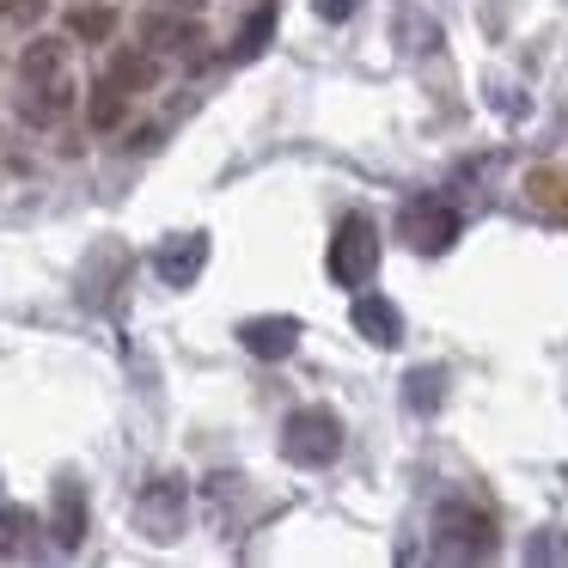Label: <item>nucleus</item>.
I'll use <instances>...</instances> for the list:
<instances>
[{
	"label": "nucleus",
	"instance_id": "nucleus-1",
	"mask_svg": "<svg viewBox=\"0 0 568 568\" xmlns=\"http://www.w3.org/2000/svg\"><path fill=\"white\" fill-rule=\"evenodd\" d=\"M495 519L470 501H440L428 526V556L434 562H495Z\"/></svg>",
	"mask_w": 568,
	"mask_h": 568
},
{
	"label": "nucleus",
	"instance_id": "nucleus-19",
	"mask_svg": "<svg viewBox=\"0 0 568 568\" xmlns=\"http://www.w3.org/2000/svg\"><path fill=\"white\" fill-rule=\"evenodd\" d=\"M43 7H50V0H0V19H7V26H38Z\"/></svg>",
	"mask_w": 568,
	"mask_h": 568
},
{
	"label": "nucleus",
	"instance_id": "nucleus-14",
	"mask_svg": "<svg viewBox=\"0 0 568 568\" xmlns=\"http://www.w3.org/2000/svg\"><path fill=\"white\" fill-rule=\"evenodd\" d=\"M440 385H446L440 367L404 373V409H409V416H434V409H440Z\"/></svg>",
	"mask_w": 568,
	"mask_h": 568
},
{
	"label": "nucleus",
	"instance_id": "nucleus-9",
	"mask_svg": "<svg viewBox=\"0 0 568 568\" xmlns=\"http://www.w3.org/2000/svg\"><path fill=\"white\" fill-rule=\"evenodd\" d=\"M348 318H355V331L367 336L373 348H397V343H404V312H397L385 294H361Z\"/></svg>",
	"mask_w": 568,
	"mask_h": 568
},
{
	"label": "nucleus",
	"instance_id": "nucleus-18",
	"mask_svg": "<svg viewBox=\"0 0 568 568\" xmlns=\"http://www.w3.org/2000/svg\"><path fill=\"white\" fill-rule=\"evenodd\" d=\"M111 26H116L111 7H87V13H74V38H87V43L111 38Z\"/></svg>",
	"mask_w": 568,
	"mask_h": 568
},
{
	"label": "nucleus",
	"instance_id": "nucleus-15",
	"mask_svg": "<svg viewBox=\"0 0 568 568\" xmlns=\"http://www.w3.org/2000/svg\"><path fill=\"white\" fill-rule=\"evenodd\" d=\"M87 116H92V129H99V135H111V129H123V116H129V92H116L111 80H104V87L92 92Z\"/></svg>",
	"mask_w": 568,
	"mask_h": 568
},
{
	"label": "nucleus",
	"instance_id": "nucleus-13",
	"mask_svg": "<svg viewBox=\"0 0 568 568\" xmlns=\"http://www.w3.org/2000/svg\"><path fill=\"white\" fill-rule=\"evenodd\" d=\"M397 50L404 55H440V26H434L428 13H416V7H397Z\"/></svg>",
	"mask_w": 568,
	"mask_h": 568
},
{
	"label": "nucleus",
	"instance_id": "nucleus-2",
	"mask_svg": "<svg viewBox=\"0 0 568 568\" xmlns=\"http://www.w3.org/2000/svg\"><path fill=\"white\" fill-rule=\"evenodd\" d=\"M282 458L300 470H331L343 458V416L324 404H306L282 422Z\"/></svg>",
	"mask_w": 568,
	"mask_h": 568
},
{
	"label": "nucleus",
	"instance_id": "nucleus-4",
	"mask_svg": "<svg viewBox=\"0 0 568 568\" xmlns=\"http://www.w3.org/2000/svg\"><path fill=\"white\" fill-rule=\"evenodd\" d=\"M184 519H190V489H184V477H153L148 489L135 495V526L148 531L153 544H172L178 531H184Z\"/></svg>",
	"mask_w": 568,
	"mask_h": 568
},
{
	"label": "nucleus",
	"instance_id": "nucleus-21",
	"mask_svg": "<svg viewBox=\"0 0 568 568\" xmlns=\"http://www.w3.org/2000/svg\"><path fill=\"white\" fill-rule=\"evenodd\" d=\"M562 556V544H556V531H538V544H531V562H556Z\"/></svg>",
	"mask_w": 568,
	"mask_h": 568
},
{
	"label": "nucleus",
	"instance_id": "nucleus-6",
	"mask_svg": "<svg viewBox=\"0 0 568 568\" xmlns=\"http://www.w3.org/2000/svg\"><path fill=\"white\" fill-rule=\"evenodd\" d=\"M141 50H153V55H190V50H202V19L196 13H165V7H153V13L141 19Z\"/></svg>",
	"mask_w": 568,
	"mask_h": 568
},
{
	"label": "nucleus",
	"instance_id": "nucleus-22",
	"mask_svg": "<svg viewBox=\"0 0 568 568\" xmlns=\"http://www.w3.org/2000/svg\"><path fill=\"white\" fill-rule=\"evenodd\" d=\"M153 7H165V13H202V0H153Z\"/></svg>",
	"mask_w": 568,
	"mask_h": 568
},
{
	"label": "nucleus",
	"instance_id": "nucleus-17",
	"mask_svg": "<svg viewBox=\"0 0 568 568\" xmlns=\"http://www.w3.org/2000/svg\"><path fill=\"white\" fill-rule=\"evenodd\" d=\"M26 531H31V514H19V507H0V556H19Z\"/></svg>",
	"mask_w": 568,
	"mask_h": 568
},
{
	"label": "nucleus",
	"instance_id": "nucleus-20",
	"mask_svg": "<svg viewBox=\"0 0 568 568\" xmlns=\"http://www.w3.org/2000/svg\"><path fill=\"white\" fill-rule=\"evenodd\" d=\"M312 7H318V19L343 26V19H355V7H361V0H312Z\"/></svg>",
	"mask_w": 568,
	"mask_h": 568
},
{
	"label": "nucleus",
	"instance_id": "nucleus-12",
	"mask_svg": "<svg viewBox=\"0 0 568 568\" xmlns=\"http://www.w3.org/2000/svg\"><path fill=\"white\" fill-rule=\"evenodd\" d=\"M104 80H111L116 92H129V99H135V92H153L160 87V55L153 50H116L111 68H104Z\"/></svg>",
	"mask_w": 568,
	"mask_h": 568
},
{
	"label": "nucleus",
	"instance_id": "nucleus-7",
	"mask_svg": "<svg viewBox=\"0 0 568 568\" xmlns=\"http://www.w3.org/2000/svg\"><path fill=\"white\" fill-rule=\"evenodd\" d=\"M165 287H190L202 270H209V233H184V239H165L160 257H153Z\"/></svg>",
	"mask_w": 568,
	"mask_h": 568
},
{
	"label": "nucleus",
	"instance_id": "nucleus-11",
	"mask_svg": "<svg viewBox=\"0 0 568 568\" xmlns=\"http://www.w3.org/2000/svg\"><path fill=\"white\" fill-rule=\"evenodd\" d=\"M50 538H55V550H80V538H87V495H80V483H55Z\"/></svg>",
	"mask_w": 568,
	"mask_h": 568
},
{
	"label": "nucleus",
	"instance_id": "nucleus-8",
	"mask_svg": "<svg viewBox=\"0 0 568 568\" xmlns=\"http://www.w3.org/2000/svg\"><path fill=\"white\" fill-rule=\"evenodd\" d=\"M239 343L257 361H287L300 348V318H245L239 324Z\"/></svg>",
	"mask_w": 568,
	"mask_h": 568
},
{
	"label": "nucleus",
	"instance_id": "nucleus-5",
	"mask_svg": "<svg viewBox=\"0 0 568 568\" xmlns=\"http://www.w3.org/2000/svg\"><path fill=\"white\" fill-rule=\"evenodd\" d=\"M404 245L409 251H428V257H440V251L458 245V209H446V202L422 196L404 209Z\"/></svg>",
	"mask_w": 568,
	"mask_h": 568
},
{
	"label": "nucleus",
	"instance_id": "nucleus-10",
	"mask_svg": "<svg viewBox=\"0 0 568 568\" xmlns=\"http://www.w3.org/2000/svg\"><path fill=\"white\" fill-rule=\"evenodd\" d=\"M62 80H74L62 38H38L26 55H19V87H62Z\"/></svg>",
	"mask_w": 568,
	"mask_h": 568
},
{
	"label": "nucleus",
	"instance_id": "nucleus-3",
	"mask_svg": "<svg viewBox=\"0 0 568 568\" xmlns=\"http://www.w3.org/2000/svg\"><path fill=\"white\" fill-rule=\"evenodd\" d=\"M379 270V226L367 214H348L331 239V282L336 287H367Z\"/></svg>",
	"mask_w": 568,
	"mask_h": 568
},
{
	"label": "nucleus",
	"instance_id": "nucleus-16",
	"mask_svg": "<svg viewBox=\"0 0 568 568\" xmlns=\"http://www.w3.org/2000/svg\"><path fill=\"white\" fill-rule=\"evenodd\" d=\"M270 31H275V7H257V13L245 19V31H239V43H233V55L239 62H251V55L270 43Z\"/></svg>",
	"mask_w": 568,
	"mask_h": 568
}]
</instances>
